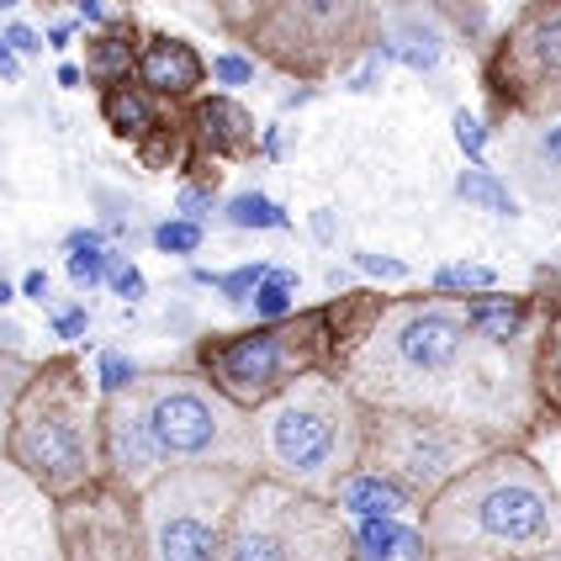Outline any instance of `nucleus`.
Wrapping results in <instances>:
<instances>
[{"mask_svg": "<svg viewBox=\"0 0 561 561\" xmlns=\"http://www.w3.org/2000/svg\"><path fill=\"white\" fill-rule=\"evenodd\" d=\"M340 381L366 408L424 413L488 445H530L557 430L530 387V344H488L471 334L461 297L445 291L387 297Z\"/></svg>", "mask_w": 561, "mask_h": 561, "instance_id": "f257e3e1", "label": "nucleus"}, {"mask_svg": "<svg viewBox=\"0 0 561 561\" xmlns=\"http://www.w3.org/2000/svg\"><path fill=\"white\" fill-rule=\"evenodd\" d=\"M106 471L133 488L181 467L260 471L254 413L228 403L196 371H138L123 392L101 398Z\"/></svg>", "mask_w": 561, "mask_h": 561, "instance_id": "f03ea898", "label": "nucleus"}, {"mask_svg": "<svg viewBox=\"0 0 561 561\" xmlns=\"http://www.w3.org/2000/svg\"><path fill=\"white\" fill-rule=\"evenodd\" d=\"M424 551L456 561H530L561 551V482L530 445H493L419 508Z\"/></svg>", "mask_w": 561, "mask_h": 561, "instance_id": "7ed1b4c3", "label": "nucleus"}, {"mask_svg": "<svg viewBox=\"0 0 561 561\" xmlns=\"http://www.w3.org/2000/svg\"><path fill=\"white\" fill-rule=\"evenodd\" d=\"M381 291H344L334 302L318 308H291L286 318H260L254 329H233V334H207L196 344V371L218 387L228 403L244 413L265 408L276 392H286L297 376L329 371L340 376L350 350L371 329L381 312Z\"/></svg>", "mask_w": 561, "mask_h": 561, "instance_id": "20e7f679", "label": "nucleus"}, {"mask_svg": "<svg viewBox=\"0 0 561 561\" xmlns=\"http://www.w3.org/2000/svg\"><path fill=\"white\" fill-rule=\"evenodd\" d=\"M0 456L48 499H64L106 471L101 392L80 355H48L32 366L27 387L11 408Z\"/></svg>", "mask_w": 561, "mask_h": 561, "instance_id": "39448f33", "label": "nucleus"}, {"mask_svg": "<svg viewBox=\"0 0 561 561\" xmlns=\"http://www.w3.org/2000/svg\"><path fill=\"white\" fill-rule=\"evenodd\" d=\"M213 22L286 80H329L376 48V0H207Z\"/></svg>", "mask_w": 561, "mask_h": 561, "instance_id": "423d86ee", "label": "nucleus"}, {"mask_svg": "<svg viewBox=\"0 0 561 561\" xmlns=\"http://www.w3.org/2000/svg\"><path fill=\"white\" fill-rule=\"evenodd\" d=\"M254 439H260V471L308 488L329 499L344 471L360 467L366 445V403L350 398L340 376L308 371L265 408H254Z\"/></svg>", "mask_w": 561, "mask_h": 561, "instance_id": "0eeeda50", "label": "nucleus"}, {"mask_svg": "<svg viewBox=\"0 0 561 561\" xmlns=\"http://www.w3.org/2000/svg\"><path fill=\"white\" fill-rule=\"evenodd\" d=\"M218 561H350V519L308 488L254 471L233 503Z\"/></svg>", "mask_w": 561, "mask_h": 561, "instance_id": "6e6552de", "label": "nucleus"}, {"mask_svg": "<svg viewBox=\"0 0 561 561\" xmlns=\"http://www.w3.org/2000/svg\"><path fill=\"white\" fill-rule=\"evenodd\" d=\"M477 85L499 123L561 117V0H530L482 48Z\"/></svg>", "mask_w": 561, "mask_h": 561, "instance_id": "1a4fd4ad", "label": "nucleus"}, {"mask_svg": "<svg viewBox=\"0 0 561 561\" xmlns=\"http://www.w3.org/2000/svg\"><path fill=\"white\" fill-rule=\"evenodd\" d=\"M254 471L181 467L144 482V546L149 561H218L233 503Z\"/></svg>", "mask_w": 561, "mask_h": 561, "instance_id": "9d476101", "label": "nucleus"}, {"mask_svg": "<svg viewBox=\"0 0 561 561\" xmlns=\"http://www.w3.org/2000/svg\"><path fill=\"white\" fill-rule=\"evenodd\" d=\"M493 445L482 435H467L456 424H439L424 413H392V408H366V445H360V467L381 471L392 482H403L419 499V508L435 499L439 488L467 471L477 456H488Z\"/></svg>", "mask_w": 561, "mask_h": 561, "instance_id": "9b49d317", "label": "nucleus"}, {"mask_svg": "<svg viewBox=\"0 0 561 561\" xmlns=\"http://www.w3.org/2000/svg\"><path fill=\"white\" fill-rule=\"evenodd\" d=\"M54 535L64 561H149L144 546V493L101 471L95 482L54 499Z\"/></svg>", "mask_w": 561, "mask_h": 561, "instance_id": "f8f14e48", "label": "nucleus"}, {"mask_svg": "<svg viewBox=\"0 0 561 561\" xmlns=\"http://www.w3.org/2000/svg\"><path fill=\"white\" fill-rule=\"evenodd\" d=\"M482 27H488V0H376L371 54L430 75L450 48H477Z\"/></svg>", "mask_w": 561, "mask_h": 561, "instance_id": "ddd939ff", "label": "nucleus"}, {"mask_svg": "<svg viewBox=\"0 0 561 561\" xmlns=\"http://www.w3.org/2000/svg\"><path fill=\"white\" fill-rule=\"evenodd\" d=\"M0 561H64L54 499L0 456Z\"/></svg>", "mask_w": 561, "mask_h": 561, "instance_id": "4468645a", "label": "nucleus"}, {"mask_svg": "<svg viewBox=\"0 0 561 561\" xmlns=\"http://www.w3.org/2000/svg\"><path fill=\"white\" fill-rule=\"evenodd\" d=\"M186 112H191V154H207L218 164L260 159V127H254L250 106L233 101V91L196 95Z\"/></svg>", "mask_w": 561, "mask_h": 561, "instance_id": "2eb2a0df", "label": "nucleus"}, {"mask_svg": "<svg viewBox=\"0 0 561 561\" xmlns=\"http://www.w3.org/2000/svg\"><path fill=\"white\" fill-rule=\"evenodd\" d=\"M508 175L535 207L561 213V117L514 123L508 138Z\"/></svg>", "mask_w": 561, "mask_h": 561, "instance_id": "dca6fc26", "label": "nucleus"}, {"mask_svg": "<svg viewBox=\"0 0 561 561\" xmlns=\"http://www.w3.org/2000/svg\"><path fill=\"white\" fill-rule=\"evenodd\" d=\"M138 85L154 91L159 101H196L202 85H207V59H202L196 43L175 37V32H144Z\"/></svg>", "mask_w": 561, "mask_h": 561, "instance_id": "f3484780", "label": "nucleus"}, {"mask_svg": "<svg viewBox=\"0 0 561 561\" xmlns=\"http://www.w3.org/2000/svg\"><path fill=\"white\" fill-rule=\"evenodd\" d=\"M471 334H482L488 344H530L535 323H540V291L535 297H514V291H477L461 297Z\"/></svg>", "mask_w": 561, "mask_h": 561, "instance_id": "a211bd4d", "label": "nucleus"}, {"mask_svg": "<svg viewBox=\"0 0 561 561\" xmlns=\"http://www.w3.org/2000/svg\"><path fill=\"white\" fill-rule=\"evenodd\" d=\"M329 503L340 508L344 519H366V514H387V519H419V499L408 493L403 482L381 477V471H344L340 482L329 488Z\"/></svg>", "mask_w": 561, "mask_h": 561, "instance_id": "6ab92c4d", "label": "nucleus"}, {"mask_svg": "<svg viewBox=\"0 0 561 561\" xmlns=\"http://www.w3.org/2000/svg\"><path fill=\"white\" fill-rule=\"evenodd\" d=\"M138 48H144V27L133 22V16H112L106 27H95L85 37V80H91L95 91H106V85H123L138 75Z\"/></svg>", "mask_w": 561, "mask_h": 561, "instance_id": "aec40b11", "label": "nucleus"}, {"mask_svg": "<svg viewBox=\"0 0 561 561\" xmlns=\"http://www.w3.org/2000/svg\"><path fill=\"white\" fill-rule=\"evenodd\" d=\"M530 387L561 424V291H540V323L530 334Z\"/></svg>", "mask_w": 561, "mask_h": 561, "instance_id": "412c9836", "label": "nucleus"}, {"mask_svg": "<svg viewBox=\"0 0 561 561\" xmlns=\"http://www.w3.org/2000/svg\"><path fill=\"white\" fill-rule=\"evenodd\" d=\"M424 557V530L408 519L366 514L350 519V561H419Z\"/></svg>", "mask_w": 561, "mask_h": 561, "instance_id": "4be33fe9", "label": "nucleus"}, {"mask_svg": "<svg viewBox=\"0 0 561 561\" xmlns=\"http://www.w3.org/2000/svg\"><path fill=\"white\" fill-rule=\"evenodd\" d=\"M191 101H164L159 117L149 123V133L133 144V159L144 170H181L191 154Z\"/></svg>", "mask_w": 561, "mask_h": 561, "instance_id": "5701e85b", "label": "nucleus"}, {"mask_svg": "<svg viewBox=\"0 0 561 561\" xmlns=\"http://www.w3.org/2000/svg\"><path fill=\"white\" fill-rule=\"evenodd\" d=\"M95 95H101V123H106V133L117 144H138L149 133V123L159 117V106H164L154 91L138 85V75L123 80V85H106V91H95Z\"/></svg>", "mask_w": 561, "mask_h": 561, "instance_id": "b1692460", "label": "nucleus"}, {"mask_svg": "<svg viewBox=\"0 0 561 561\" xmlns=\"http://www.w3.org/2000/svg\"><path fill=\"white\" fill-rule=\"evenodd\" d=\"M218 213L233 222V228H244V233H271V228H291L286 207H280V202H271L265 191H233L228 202H218Z\"/></svg>", "mask_w": 561, "mask_h": 561, "instance_id": "393cba45", "label": "nucleus"}, {"mask_svg": "<svg viewBox=\"0 0 561 561\" xmlns=\"http://www.w3.org/2000/svg\"><path fill=\"white\" fill-rule=\"evenodd\" d=\"M456 196H461V202H471V207H488V213H499V218H514V213H519L514 191L503 186L488 164H467V170H461V181H456Z\"/></svg>", "mask_w": 561, "mask_h": 561, "instance_id": "a878e982", "label": "nucleus"}, {"mask_svg": "<svg viewBox=\"0 0 561 561\" xmlns=\"http://www.w3.org/2000/svg\"><path fill=\"white\" fill-rule=\"evenodd\" d=\"M123 265V254L112 250V244H80V250H64V276L75 280L80 291H95V286H106V276Z\"/></svg>", "mask_w": 561, "mask_h": 561, "instance_id": "bb28decb", "label": "nucleus"}, {"mask_svg": "<svg viewBox=\"0 0 561 561\" xmlns=\"http://www.w3.org/2000/svg\"><path fill=\"white\" fill-rule=\"evenodd\" d=\"M493 286H499V271L477 265V260H456V265L435 271V291H445V297H477V291H493Z\"/></svg>", "mask_w": 561, "mask_h": 561, "instance_id": "cd10ccee", "label": "nucleus"}, {"mask_svg": "<svg viewBox=\"0 0 561 561\" xmlns=\"http://www.w3.org/2000/svg\"><path fill=\"white\" fill-rule=\"evenodd\" d=\"M291 291H297V271H286V265H271L265 280L250 291V302L260 318H286L291 312Z\"/></svg>", "mask_w": 561, "mask_h": 561, "instance_id": "c85d7f7f", "label": "nucleus"}, {"mask_svg": "<svg viewBox=\"0 0 561 561\" xmlns=\"http://www.w3.org/2000/svg\"><path fill=\"white\" fill-rule=\"evenodd\" d=\"M32 366H37L32 355H11V350H0V450H5V424H11V408H16V398H22Z\"/></svg>", "mask_w": 561, "mask_h": 561, "instance_id": "c756f323", "label": "nucleus"}, {"mask_svg": "<svg viewBox=\"0 0 561 561\" xmlns=\"http://www.w3.org/2000/svg\"><path fill=\"white\" fill-rule=\"evenodd\" d=\"M149 239H154L159 254H175V260H186V254L202 250V239H207V233H202V222H196V218H181V213H175V218L154 222V233H149Z\"/></svg>", "mask_w": 561, "mask_h": 561, "instance_id": "7c9ffc66", "label": "nucleus"}, {"mask_svg": "<svg viewBox=\"0 0 561 561\" xmlns=\"http://www.w3.org/2000/svg\"><path fill=\"white\" fill-rule=\"evenodd\" d=\"M133 376H138V366L127 360L123 350H101V355H95V392H101V398L123 392V387L133 381Z\"/></svg>", "mask_w": 561, "mask_h": 561, "instance_id": "2f4dec72", "label": "nucleus"}, {"mask_svg": "<svg viewBox=\"0 0 561 561\" xmlns=\"http://www.w3.org/2000/svg\"><path fill=\"white\" fill-rule=\"evenodd\" d=\"M450 127H456V144H461L467 164H482V154H488V123H482L477 112H467V106H456Z\"/></svg>", "mask_w": 561, "mask_h": 561, "instance_id": "473e14b6", "label": "nucleus"}, {"mask_svg": "<svg viewBox=\"0 0 561 561\" xmlns=\"http://www.w3.org/2000/svg\"><path fill=\"white\" fill-rule=\"evenodd\" d=\"M207 75L218 80L222 91H244V85L260 80V69H254L244 54H218V59H207Z\"/></svg>", "mask_w": 561, "mask_h": 561, "instance_id": "72a5a7b5", "label": "nucleus"}, {"mask_svg": "<svg viewBox=\"0 0 561 561\" xmlns=\"http://www.w3.org/2000/svg\"><path fill=\"white\" fill-rule=\"evenodd\" d=\"M48 329H54V340L59 344H80L91 334V312L80 308V302H64V308L48 312Z\"/></svg>", "mask_w": 561, "mask_h": 561, "instance_id": "f704fd0d", "label": "nucleus"}, {"mask_svg": "<svg viewBox=\"0 0 561 561\" xmlns=\"http://www.w3.org/2000/svg\"><path fill=\"white\" fill-rule=\"evenodd\" d=\"M265 260H254V265H244V271H228V276H218V291L228 297V302H250V291L265 280Z\"/></svg>", "mask_w": 561, "mask_h": 561, "instance_id": "c9c22d12", "label": "nucleus"}, {"mask_svg": "<svg viewBox=\"0 0 561 561\" xmlns=\"http://www.w3.org/2000/svg\"><path fill=\"white\" fill-rule=\"evenodd\" d=\"M213 207H218V191H207V186H196V181H181V191H175V213H181V218H207V213H213Z\"/></svg>", "mask_w": 561, "mask_h": 561, "instance_id": "e433bc0d", "label": "nucleus"}, {"mask_svg": "<svg viewBox=\"0 0 561 561\" xmlns=\"http://www.w3.org/2000/svg\"><path fill=\"white\" fill-rule=\"evenodd\" d=\"M106 286H112V291H117L123 302H144V297H149V276H144V271H138L133 260H123V265H117V271L106 276Z\"/></svg>", "mask_w": 561, "mask_h": 561, "instance_id": "4c0bfd02", "label": "nucleus"}, {"mask_svg": "<svg viewBox=\"0 0 561 561\" xmlns=\"http://www.w3.org/2000/svg\"><path fill=\"white\" fill-rule=\"evenodd\" d=\"M0 37L16 48V59H37V54L48 48V43H43V32L27 27V22H5V32H0Z\"/></svg>", "mask_w": 561, "mask_h": 561, "instance_id": "58836bf2", "label": "nucleus"}, {"mask_svg": "<svg viewBox=\"0 0 561 561\" xmlns=\"http://www.w3.org/2000/svg\"><path fill=\"white\" fill-rule=\"evenodd\" d=\"M355 271H366V276H381V280H403L408 265L403 260H387V254H371V250H355Z\"/></svg>", "mask_w": 561, "mask_h": 561, "instance_id": "ea45409f", "label": "nucleus"}, {"mask_svg": "<svg viewBox=\"0 0 561 561\" xmlns=\"http://www.w3.org/2000/svg\"><path fill=\"white\" fill-rule=\"evenodd\" d=\"M75 11H80V22H91V27H106L112 16H123V0H69Z\"/></svg>", "mask_w": 561, "mask_h": 561, "instance_id": "a19ab883", "label": "nucleus"}, {"mask_svg": "<svg viewBox=\"0 0 561 561\" xmlns=\"http://www.w3.org/2000/svg\"><path fill=\"white\" fill-rule=\"evenodd\" d=\"M75 27H80V16H64V22H54V27L43 32V43H48V48H69V37H75Z\"/></svg>", "mask_w": 561, "mask_h": 561, "instance_id": "79ce46f5", "label": "nucleus"}, {"mask_svg": "<svg viewBox=\"0 0 561 561\" xmlns=\"http://www.w3.org/2000/svg\"><path fill=\"white\" fill-rule=\"evenodd\" d=\"M0 80H5V85L22 80V59H16V48H11L5 37H0Z\"/></svg>", "mask_w": 561, "mask_h": 561, "instance_id": "37998d69", "label": "nucleus"}, {"mask_svg": "<svg viewBox=\"0 0 561 561\" xmlns=\"http://www.w3.org/2000/svg\"><path fill=\"white\" fill-rule=\"evenodd\" d=\"M80 244H106V239H101L95 228H75V233L64 239V250H80Z\"/></svg>", "mask_w": 561, "mask_h": 561, "instance_id": "c03bdc74", "label": "nucleus"}, {"mask_svg": "<svg viewBox=\"0 0 561 561\" xmlns=\"http://www.w3.org/2000/svg\"><path fill=\"white\" fill-rule=\"evenodd\" d=\"M59 85H64V91L85 85V69H80V64H59Z\"/></svg>", "mask_w": 561, "mask_h": 561, "instance_id": "a18cd8bd", "label": "nucleus"}, {"mask_svg": "<svg viewBox=\"0 0 561 561\" xmlns=\"http://www.w3.org/2000/svg\"><path fill=\"white\" fill-rule=\"evenodd\" d=\"M22 291H27V297H48V276H43V271H32V276L22 280Z\"/></svg>", "mask_w": 561, "mask_h": 561, "instance_id": "49530a36", "label": "nucleus"}, {"mask_svg": "<svg viewBox=\"0 0 561 561\" xmlns=\"http://www.w3.org/2000/svg\"><path fill=\"white\" fill-rule=\"evenodd\" d=\"M419 561H456V557H435V551H424ZM530 561H561V551H551V557H530Z\"/></svg>", "mask_w": 561, "mask_h": 561, "instance_id": "de8ad7c7", "label": "nucleus"}, {"mask_svg": "<svg viewBox=\"0 0 561 561\" xmlns=\"http://www.w3.org/2000/svg\"><path fill=\"white\" fill-rule=\"evenodd\" d=\"M11 302H16V286H11V280H0V308H11Z\"/></svg>", "mask_w": 561, "mask_h": 561, "instance_id": "09e8293b", "label": "nucleus"}, {"mask_svg": "<svg viewBox=\"0 0 561 561\" xmlns=\"http://www.w3.org/2000/svg\"><path fill=\"white\" fill-rule=\"evenodd\" d=\"M16 5H22V0H0V16H5V11H16Z\"/></svg>", "mask_w": 561, "mask_h": 561, "instance_id": "8fccbe9b", "label": "nucleus"}]
</instances>
